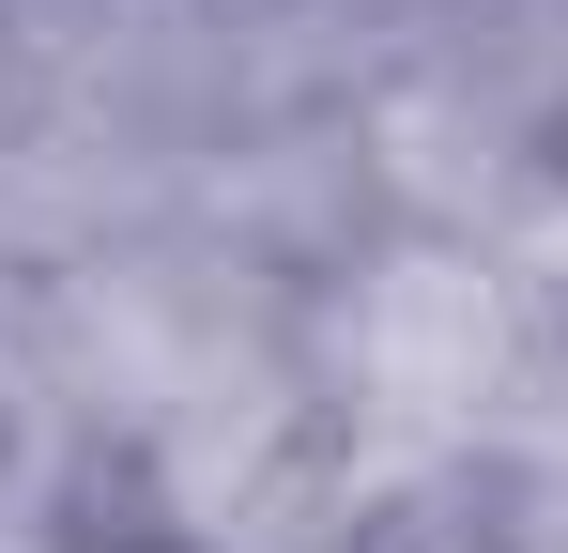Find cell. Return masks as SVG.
Returning a JSON list of instances; mask_svg holds the SVG:
<instances>
[{
  "label": "cell",
  "instance_id": "obj_1",
  "mask_svg": "<svg viewBox=\"0 0 568 553\" xmlns=\"http://www.w3.org/2000/svg\"><path fill=\"white\" fill-rule=\"evenodd\" d=\"M354 369L399 431H476L507 384H523V292L491 262H399L354 323Z\"/></svg>",
  "mask_w": 568,
  "mask_h": 553
}]
</instances>
